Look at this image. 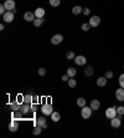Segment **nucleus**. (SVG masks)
Segmentation results:
<instances>
[{
	"label": "nucleus",
	"instance_id": "37",
	"mask_svg": "<svg viewBox=\"0 0 124 138\" xmlns=\"http://www.w3.org/2000/svg\"><path fill=\"white\" fill-rule=\"evenodd\" d=\"M82 13H83V14H84V15H89V14H91V10L88 9V8H84V9H83V11H82Z\"/></svg>",
	"mask_w": 124,
	"mask_h": 138
},
{
	"label": "nucleus",
	"instance_id": "3",
	"mask_svg": "<svg viewBox=\"0 0 124 138\" xmlns=\"http://www.w3.org/2000/svg\"><path fill=\"white\" fill-rule=\"evenodd\" d=\"M117 108L115 107H109V108H107V111H105V117L107 118H114V117H117Z\"/></svg>",
	"mask_w": 124,
	"mask_h": 138
},
{
	"label": "nucleus",
	"instance_id": "14",
	"mask_svg": "<svg viewBox=\"0 0 124 138\" xmlns=\"http://www.w3.org/2000/svg\"><path fill=\"white\" fill-rule=\"evenodd\" d=\"M89 107H91L93 111H98V110H99V107H100V102L98 100H92Z\"/></svg>",
	"mask_w": 124,
	"mask_h": 138
},
{
	"label": "nucleus",
	"instance_id": "25",
	"mask_svg": "<svg viewBox=\"0 0 124 138\" xmlns=\"http://www.w3.org/2000/svg\"><path fill=\"white\" fill-rule=\"evenodd\" d=\"M41 132H42V127H41V126H37V124H36V126L33 127V129H32V133L35 134V136H38V134L41 133Z\"/></svg>",
	"mask_w": 124,
	"mask_h": 138
},
{
	"label": "nucleus",
	"instance_id": "32",
	"mask_svg": "<svg viewBox=\"0 0 124 138\" xmlns=\"http://www.w3.org/2000/svg\"><path fill=\"white\" fill-rule=\"evenodd\" d=\"M117 113L119 114V116H123V114H124V107H123V106L117 107Z\"/></svg>",
	"mask_w": 124,
	"mask_h": 138
},
{
	"label": "nucleus",
	"instance_id": "12",
	"mask_svg": "<svg viewBox=\"0 0 124 138\" xmlns=\"http://www.w3.org/2000/svg\"><path fill=\"white\" fill-rule=\"evenodd\" d=\"M41 126L42 128H47V122H46V118L45 117H38L37 121L35 122V126Z\"/></svg>",
	"mask_w": 124,
	"mask_h": 138
},
{
	"label": "nucleus",
	"instance_id": "8",
	"mask_svg": "<svg viewBox=\"0 0 124 138\" xmlns=\"http://www.w3.org/2000/svg\"><path fill=\"white\" fill-rule=\"evenodd\" d=\"M19 129V123H18V121L15 118H13L10 121V124H9V131L10 132H16Z\"/></svg>",
	"mask_w": 124,
	"mask_h": 138
},
{
	"label": "nucleus",
	"instance_id": "1",
	"mask_svg": "<svg viewBox=\"0 0 124 138\" xmlns=\"http://www.w3.org/2000/svg\"><path fill=\"white\" fill-rule=\"evenodd\" d=\"M92 112H93V110H92L91 107H87V106L82 107V110H81L82 118H83V119H88L92 116Z\"/></svg>",
	"mask_w": 124,
	"mask_h": 138
},
{
	"label": "nucleus",
	"instance_id": "30",
	"mask_svg": "<svg viewBox=\"0 0 124 138\" xmlns=\"http://www.w3.org/2000/svg\"><path fill=\"white\" fill-rule=\"evenodd\" d=\"M66 57L68 59V60H75L76 55H75V52H73V51H68V52L66 54Z\"/></svg>",
	"mask_w": 124,
	"mask_h": 138
},
{
	"label": "nucleus",
	"instance_id": "7",
	"mask_svg": "<svg viewBox=\"0 0 124 138\" xmlns=\"http://www.w3.org/2000/svg\"><path fill=\"white\" fill-rule=\"evenodd\" d=\"M3 20H4L5 23H13V20H14V13L13 11H6L3 15Z\"/></svg>",
	"mask_w": 124,
	"mask_h": 138
},
{
	"label": "nucleus",
	"instance_id": "39",
	"mask_svg": "<svg viewBox=\"0 0 124 138\" xmlns=\"http://www.w3.org/2000/svg\"><path fill=\"white\" fill-rule=\"evenodd\" d=\"M31 111H32V112H33V111H36V105H35L33 102L31 103Z\"/></svg>",
	"mask_w": 124,
	"mask_h": 138
},
{
	"label": "nucleus",
	"instance_id": "11",
	"mask_svg": "<svg viewBox=\"0 0 124 138\" xmlns=\"http://www.w3.org/2000/svg\"><path fill=\"white\" fill-rule=\"evenodd\" d=\"M115 98L119 101V102H123L124 101V88H118V90L115 91Z\"/></svg>",
	"mask_w": 124,
	"mask_h": 138
},
{
	"label": "nucleus",
	"instance_id": "16",
	"mask_svg": "<svg viewBox=\"0 0 124 138\" xmlns=\"http://www.w3.org/2000/svg\"><path fill=\"white\" fill-rule=\"evenodd\" d=\"M20 110H21V112H22L24 114L29 113L30 111H31V103H22Z\"/></svg>",
	"mask_w": 124,
	"mask_h": 138
},
{
	"label": "nucleus",
	"instance_id": "29",
	"mask_svg": "<svg viewBox=\"0 0 124 138\" xmlns=\"http://www.w3.org/2000/svg\"><path fill=\"white\" fill-rule=\"evenodd\" d=\"M60 4H61V0H50V5L53 8H57Z\"/></svg>",
	"mask_w": 124,
	"mask_h": 138
},
{
	"label": "nucleus",
	"instance_id": "26",
	"mask_svg": "<svg viewBox=\"0 0 124 138\" xmlns=\"http://www.w3.org/2000/svg\"><path fill=\"white\" fill-rule=\"evenodd\" d=\"M22 112H21V110H19V111H15V112H13V118H15V119H20L21 117H22Z\"/></svg>",
	"mask_w": 124,
	"mask_h": 138
},
{
	"label": "nucleus",
	"instance_id": "17",
	"mask_svg": "<svg viewBox=\"0 0 124 138\" xmlns=\"http://www.w3.org/2000/svg\"><path fill=\"white\" fill-rule=\"evenodd\" d=\"M32 102H33L32 93H26V95H24V103H32Z\"/></svg>",
	"mask_w": 124,
	"mask_h": 138
},
{
	"label": "nucleus",
	"instance_id": "10",
	"mask_svg": "<svg viewBox=\"0 0 124 138\" xmlns=\"http://www.w3.org/2000/svg\"><path fill=\"white\" fill-rule=\"evenodd\" d=\"M120 124H122V121H120V117H114V118L110 119V126L113 128H119Z\"/></svg>",
	"mask_w": 124,
	"mask_h": 138
},
{
	"label": "nucleus",
	"instance_id": "19",
	"mask_svg": "<svg viewBox=\"0 0 124 138\" xmlns=\"http://www.w3.org/2000/svg\"><path fill=\"white\" fill-rule=\"evenodd\" d=\"M45 9H42V8H37V9L35 10V16L36 18H43L45 16Z\"/></svg>",
	"mask_w": 124,
	"mask_h": 138
},
{
	"label": "nucleus",
	"instance_id": "40",
	"mask_svg": "<svg viewBox=\"0 0 124 138\" xmlns=\"http://www.w3.org/2000/svg\"><path fill=\"white\" fill-rule=\"evenodd\" d=\"M38 100H40L38 96H33V102H38Z\"/></svg>",
	"mask_w": 124,
	"mask_h": 138
},
{
	"label": "nucleus",
	"instance_id": "2",
	"mask_svg": "<svg viewBox=\"0 0 124 138\" xmlns=\"http://www.w3.org/2000/svg\"><path fill=\"white\" fill-rule=\"evenodd\" d=\"M41 111H42V113L45 114V116H51L53 112V108L50 103H45V105H42V107H41Z\"/></svg>",
	"mask_w": 124,
	"mask_h": 138
},
{
	"label": "nucleus",
	"instance_id": "36",
	"mask_svg": "<svg viewBox=\"0 0 124 138\" xmlns=\"http://www.w3.org/2000/svg\"><path fill=\"white\" fill-rule=\"evenodd\" d=\"M105 77H107L108 80L112 78V77H113V72H112V71H107V72H105Z\"/></svg>",
	"mask_w": 124,
	"mask_h": 138
},
{
	"label": "nucleus",
	"instance_id": "23",
	"mask_svg": "<svg viewBox=\"0 0 124 138\" xmlns=\"http://www.w3.org/2000/svg\"><path fill=\"white\" fill-rule=\"evenodd\" d=\"M33 23V26H36V28H38V26H41L43 23V18H36V19L32 21Z\"/></svg>",
	"mask_w": 124,
	"mask_h": 138
},
{
	"label": "nucleus",
	"instance_id": "34",
	"mask_svg": "<svg viewBox=\"0 0 124 138\" xmlns=\"http://www.w3.org/2000/svg\"><path fill=\"white\" fill-rule=\"evenodd\" d=\"M38 75H40V76H45V75H46V70H45L43 67L38 68Z\"/></svg>",
	"mask_w": 124,
	"mask_h": 138
},
{
	"label": "nucleus",
	"instance_id": "28",
	"mask_svg": "<svg viewBox=\"0 0 124 138\" xmlns=\"http://www.w3.org/2000/svg\"><path fill=\"white\" fill-rule=\"evenodd\" d=\"M76 73H77V71L73 68V67H70V68L67 70V75H68L70 77H75L76 76Z\"/></svg>",
	"mask_w": 124,
	"mask_h": 138
},
{
	"label": "nucleus",
	"instance_id": "4",
	"mask_svg": "<svg viewBox=\"0 0 124 138\" xmlns=\"http://www.w3.org/2000/svg\"><path fill=\"white\" fill-rule=\"evenodd\" d=\"M75 63L78 65V66H84V65L87 63V59L84 56H82V55L76 56V57H75Z\"/></svg>",
	"mask_w": 124,
	"mask_h": 138
},
{
	"label": "nucleus",
	"instance_id": "6",
	"mask_svg": "<svg viewBox=\"0 0 124 138\" xmlns=\"http://www.w3.org/2000/svg\"><path fill=\"white\" fill-rule=\"evenodd\" d=\"M4 6L8 11H13V10H15V1L14 0H5Z\"/></svg>",
	"mask_w": 124,
	"mask_h": 138
},
{
	"label": "nucleus",
	"instance_id": "20",
	"mask_svg": "<svg viewBox=\"0 0 124 138\" xmlns=\"http://www.w3.org/2000/svg\"><path fill=\"white\" fill-rule=\"evenodd\" d=\"M60 118H61V114L58 113V112H56V111H53L52 114H51V119H52L53 122H58Z\"/></svg>",
	"mask_w": 124,
	"mask_h": 138
},
{
	"label": "nucleus",
	"instance_id": "21",
	"mask_svg": "<svg viewBox=\"0 0 124 138\" xmlns=\"http://www.w3.org/2000/svg\"><path fill=\"white\" fill-rule=\"evenodd\" d=\"M82 11H83L82 6L77 5V6H73V9H72V14H73V15H78V14H81Z\"/></svg>",
	"mask_w": 124,
	"mask_h": 138
},
{
	"label": "nucleus",
	"instance_id": "9",
	"mask_svg": "<svg viewBox=\"0 0 124 138\" xmlns=\"http://www.w3.org/2000/svg\"><path fill=\"white\" fill-rule=\"evenodd\" d=\"M99 24H100V18L99 16H97V15L92 16L91 20H89V25H91L92 28H97Z\"/></svg>",
	"mask_w": 124,
	"mask_h": 138
},
{
	"label": "nucleus",
	"instance_id": "15",
	"mask_svg": "<svg viewBox=\"0 0 124 138\" xmlns=\"http://www.w3.org/2000/svg\"><path fill=\"white\" fill-rule=\"evenodd\" d=\"M9 107H10V110L13 111V112H15V111H19L20 108H21V103H19L18 101H14L13 103H10L9 105Z\"/></svg>",
	"mask_w": 124,
	"mask_h": 138
},
{
	"label": "nucleus",
	"instance_id": "38",
	"mask_svg": "<svg viewBox=\"0 0 124 138\" xmlns=\"http://www.w3.org/2000/svg\"><path fill=\"white\" fill-rule=\"evenodd\" d=\"M68 80H70V76H68V75H63V76H62V81L63 82H68Z\"/></svg>",
	"mask_w": 124,
	"mask_h": 138
},
{
	"label": "nucleus",
	"instance_id": "18",
	"mask_svg": "<svg viewBox=\"0 0 124 138\" xmlns=\"http://www.w3.org/2000/svg\"><path fill=\"white\" fill-rule=\"evenodd\" d=\"M107 77H99V78H97V86H99V87H104L107 85Z\"/></svg>",
	"mask_w": 124,
	"mask_h": 138
},
{
	"label": "nucleus",
	"instance_id": "31",
	"mask_svg": "<svg viewBox=\"0 0 124 138\" xmlns=\"http://www.w3.org/2000/svg\"><path fill=\"white\" fill-rule=\"evenodd\" d=\"M91 28H92V26L89 25V23H88V24H87V23H84V24L81 25V29L83 30V31H88V30H89Z\"/></svg>",
	"mask_w": 124,
	"mask_h": 138
},
{
	"label": "nucleus",
	"instance_id": "35",
	"mask_svg": "<svg viewBox=\"0 0 124 138\" xmlns=\"http://www.w3.org/2000/svg\"><path fill=\"white\" fill-rule=\"evenodd\" d=\"M6 11H8V10L5 9L4 4H1V5H0V14H1V15H4L5 13H6Z\"/></svg>",
	"mask_w": 124,
	"mask_h": 138
},
{
	"label": "nucleus",
	"instance_id": "33",
	"mask_svg": "<svg viewBox=\"0 0 124 138\" xmlns=\"http://www.w3.org/2000/svg\"><path fill=\"white\" fill-rule=\"evenodd\" d=\"M119 85L122 88H124V73H122L119 76Z\"/></svg>",
	"mask_w": 124,
	"mask_h": 138
},
{
	"label": "nucleus",
	"instance_id": "22",
	"mask_svg": "<svg viewBox=\"0 0 124 138\" xmlns=\"http://www.w3.org/2000/svg\"><path fill=\"white\" fill-rule=\"evenodd\" d=\"M87 105V101H86V98H83V97H80L78 100H77V106L78 107H84V106Z\"/></svg>",
	"mask_w": 124,
	"mask_h": 138
},
{
	"label": "nucleus",
	"instance_id": "27",
	"mask_svg": "<svg viewBox=\"0 0 124 138\" xmlns=\"http://www.w3.org/2000/svg\"><path fill=\"white\" fill-rule=\"evenodd\" d=\"M68 86L71 87V88H75L77 86V81L73 78V77H70V80H68Z\"/></svg>",
	"mask_w": 124,
	"mask_h": 138
},
{
	"label": "nucleus",
	"instance_id": "13",
	"mask_svg": "<svg viewBox=\"0 0 124 138\" xmlns=\"http://www.w3.org/2000/svg\"><path fill=\"white\" fill-rule=\"evenodd\" d=\"M35 19H36V16H35V13L27 11V13H25V14H24V20H26V21H33Z\"/></svg>",
	"mask_w": 124,
	"mask_h": 138
},
{
	"label": "nucleus",
	"instance_id": "41",
	"mask_svg": "<svg viewBox=\"0 0 124 138\" xmlns=\"http://www.w3.org/2000/svg\"><path fill=\"white\" fill-rule=\"evenodd\" d=\"M123 67H124V66H123Z\"/></svg>",
	"mask_w": 124,
	"mask_h": 138
},
{
	"label": "nucleus",
	"instance_id": "24",
	"mask_svg": "<svg viewBox=\"0 0 124 138\" xmlns=\"http://www.w3.org/2000/svg\"><path fill=\"white\" fill-rule=\"evenodd\" d=\"M93 72H94V70H93L92 66H87L86 68H84V75H86V76H92Z\"/></svg>",
	"mask_w": 124,
	"mask_h": 138
},
{
	"label": "nucleus",
	"instance_id": "5",
	"mask_svg": "<svg viewBox=\"0 0 124 138\" xmlns=\"http://www.w3.org/2000/svg\"><path fill=\"white\" fill-rule=\"evenodd\" d=\"M62 40H63V36L61 34H56V35H53L51 38V44L52 45H58V44L62 43Z\"/></svg>",
	"mask_w": 124,
	"mask_h": 138
}]
</instances>
